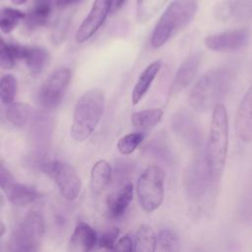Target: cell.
Segmentation results:
<instances>
[{
	"label": "cell",
	"mask_w": 252,
	"mask_h": 252,
	"mask_svg": "<svg viewBox=\"0 0 252 252\" xmlns=\"http://www.w3.org/2000/svg\"><path fill=\"white\" fill-rule=\"evenodd\" d=\"M248 39L249 32L246 29H235L208 35L205 44L213 51H233L245 46Z\"/></svg>",
	"instance_id": "obj_11"
},
{
	"label": "cell",
	"mask_w": 252,
	"mask_h": 252,
	"mask_svg": "<svg viewBox=\"0 0 252 252\" xmlns=\"http://www.w3.org/2000/svg\"><path fill=\"white\" fill-rule=\"evenodd\" d=\"M31 107L25 102H13L6 107L7 120L17 128H24L31 118Z\"/></svg>",
	"instance_id": "obj_22"
},
{
	"label": "cell",
	"mask_w": 252,
	"mask_h": 252,
	"mask_svg": "<svg viewBox=\"0 0 252 252\" xmlns=\"http://www.w3.org/2000/svg\"><path fill=\"white\" fill-rule=\"evenodd\" d=\"M232 82L233 71L228 67H217L207 71L189 92L190 106L200 112L214 109L227 94Z\"/></svg>",
	"instance_id": "obj_2"
},
{
	"label": "cell",
	"mask_w": 252,
	"mask_h": 252,
	"mask_svg": "<svg viewBox=\"0 0 252 252\" xmlns=\"http://www.w3.org/2000/svg\"><path fill=\"white\" fill-rule=\"evenodd\" d=\"M160 68H161V61L156 60L150 63L140 74L131 94V101L133 105L138 104L143 99V97L151 88L155 78L158 74Z\"/></svg>",
	"instance_id": "obj_17"
},
{
	"label": "cell",
	"mask_w": 252,
	"mask_h": 252,
	"mask_svg": "<svg viewBox=\"0 0 252 252\" xmlns=\"http://www.w3.org/2000/svg\"><path fill=\"white\" fill-rule=\"evenodd\" d=\"M48 51L40 46H25L23 61L32 77H37L42 73L48 63Z\"/></svg>",
	"instance_id": "obj_18"
},
{
	"label": "cell",
	"mask_w": 252,
	"mask_h": 252,
	"mask_svg": "<svg viewBox=\"0 0 252 252\" xmlns=\"http://www.w3.org/2000/svg\"><path fill=\"white\" fill-rule=\"evenodd\" d=\"M180 244L175 231L169 228L161 229L158 234L156 252H179Z\"/></svg>",
	"instance_id": "obj_26"
},
{
	"label": "cell",
	"mask_w": 252,
	"mask_h": 252,
	"mask_svg": "<svg viewBox=\"0 0 252 252\" xmlns=\"http://www.w3.org/2000/svg\"><path fill=\"white\" fill-rule=\"evenodd\" d=\"M71 70L59 68L43 82L35 95V102L45 110L56 108L62 101L71 81Z\"/></svg>",
	"instance_id": "obj_7"
},
{
	"label": "cell",
	"mask_w": 252,
	"mask_h": 252,
	"mask_svg": "<svg viewBox=\"0 0 252 252\" xmlns=\"http://www.w3.org/2000/svg\"><path fill=\"white\" fill-rule=\"evenodd\" d=\"M44 233V220L38 212H29L14 229L7 252H38Z\"/></svg>",
	"instance_id": "obj_5"
},
{
	"label": "cell",
	"mask_w": 252,
	"mask_h": 252,
	"mask_svg": "<svg viewBox=\"0 0 252 252\" xmlns=\"http://www.w3.org/2000/svg\"><path fill=\"white\" fill-rule=\"evenodd\" d=\"M119 234H120V231L117 227H110L100 235V237L98 238L97 244L99 245L100 248L106 251H111L119 239L118 238Z\"/></svg>",
	"instance_id": "obj_29"
},
{
	"label": "cell",
	"mask_w": 252,
	"mask_h": 252,
	"mask_svg": "<svg viewBox=\"0 0 252 252\" xmlns=\"http://www.w3.org/2000/svg\"><path fill=\"white\" fill-rule=\"evenodd\" d=\"M112 168L107 160H97L91 169L90 186L94 194L103 192L111 182Z\"/></svg>",
	"instance_id": "obj_19"
},
{
	"label": "cell",
	"mask_w": 252,
	"mask_h": 252,
	"mask_svg": "<svg viewBox=\"0 0 252 252\" xmlns=\"http://www.w3.org/2000/svg\"><path fill=\"white\" fill-rule=\"evenodd\" d=\"M4 232H5V225H4V223H3V221H1V236H3L4 235Z\"/></svg>",
	"instance_id": "obj_34"
},
{
	"label": "cell",
	"mask_w": 252,
	"mask_h": 252,
	"mask_svg": "<svg viewBox=\"0 0 252 252\" xmlns=\"http://www.w3.org/2000/svg\"><path fill=\"white\" fill-rule=\"evenodd\" d=\"M228 116L225 106L220 103L213 109L206 142L205 167L212 182L221 179L228 149Z\"/></svg>",
	"instance_id": "obj_1"
},
{
	"label": "cell",
	"mask_w": 252,
	"mask_h": 252,
	"mask_svg": "<svg viewBox=\"0 0 252 252\" xmlns=\"http://www.w3.org/2000/svg\"><path fill=\"white\" fill-rule=\"evenodd\" d=\"M43 170L54 179L64 199L73 201L79 196L82 181L77 170L71 164L60 160H52L43 165Z\"/></svg>",
	"instance_id": "obj_8"
},
{
	"label": "cell",
	"mask_w": 252,
	"mask_h": 252,
	"mask_svg": "<svg viewBox=\"0 0 252 252\" xmlns=\"http://www.w3.org/2000/svg\"><path fill=\"white\" fill-rule=\"evenodd\" d=\"M84 1L85 0H55V7L61 10H65L70 7L79 5Z\"/></svg>",
	"instance_id": "obj_31"
},
{
	"label": "cell",
	"mask_w": 252,
	"mask_h": 252,
	"mask_svg": "<svg viewBox=\"0 0 252 252\" xmlns=\"http://www.w3.org/2000/svg\"><path fill=\"white\" fill-rule=\"evenodd\" d=\"M133 199V185L128 182L110 193L106 198V214L110 219L120 218Z\"/></svg>",
	"instance_id": "obj_15"
},
{
	"label": "cell",
	"mask_w": 252,
	"mask_h": 252,
	"mask_svg": "<svg viewBox=\"0 0 252 252\" xmlns=\"http://www.w3.org/2000/svg\"><path fill=\"white\" fill-rule=\"evenodd\" d=\"M133 240L129 234L120 237L110 252H133Z\"/></svg>",
	"instance_id": "obj_30"
},
{
	"label": "cell",
	"mask_w": 252,
	"mask_h": 252,
	"mask_svg": "<svg viewBox=\"0 0 252 252\" xmlns=\"http://www.w3.org/2000/svg\"><path fill=\"white\" fill-rule=\"evenodd\" d=\"M11 1L15 5H23L24 3L27 2V0H11Z\"/></svg>",
	"instance_id": "obj_33"
},
{
	"label": "cell",
	"mask_w": 252,
	"mask_h": 252,
	"mask_svg": "<svg viewBox=\"0 0 252 252\" xmlns=\"http://www.w3.org/2000/svg\"><path fill=\"white\" fill-rule=\"evenodd\" d=\"M18 91L17 79L11 75L6 74L1 77L0 80V97L4 104L13 103Z\"/></svg>",
	"instance_id": "obj_27"
},
{
	"label": "cell",
	"mask_w": 252,
	"mask_h": 252,
	"mask_svg": "<svg viewBox=\"0 0 252 252\" xmlns=\"http://www.w3.org/2000/svg\"><path fill=\"white\" fill-rule=\"evenodd\" d=\"M26 14L21 10L11 7H5L0 13V29L4 33L13 32L22 20H25Z\"/></svg>",
	"instance_id": "obj_25"
},
{
	"label": "cell",
	"mask_w": 252,
	"mask_h": 252,
	"mask_svg": "<svg viewBox=\"0 0 252 252\" xmlns=\"http://www.w3.org/2000/svg\"><path fill=\"white\" fill-rule=\"evenodd\" d=\"M104 94L99 90L84 93L76 102L70 135L76 142H84L92 136L104 111Z\"/></svg>",
	"instance_id": "obj_4"
},
{
	"label": "cell",
	"mask_w": 252,
	"mask_h": 252,
	"mask_svg": "<svg viewBox=\"0 0 252 252\" xmlns=\"http://www.w3.org/2000/svg\"><path fill=\"white\" fill-rule=\"evenodd\" d=\"M158 235L152 226L142 224L138 228L133 245V252H156Z\"/></svg>",
	"instance_id": "obj_21"
},
{
	"label": "cell",
	"mask_w": 252,
	"mask_h": 252,
	"mask_svg": "<svg viewBox=\"0 0 252 252\" xmlns=\"http://www.w3.org/2000/svg\"><path fill=\"white\" fill-rule=\"evenodd\" d=\"M163 115V111L160 108H149L141 111L133 112L131 115V123L134 128L140 132L150 130L157 126Z\"/></svg>",
	"instance_id": "obj_20"
},
{
	"label": "cell",
	"mask_w": 252,
	"mask_h": 252,
	"mask_svg": "<svg viewBox=\"0 0 252 252\" xmlns=\"http://www.w3.org/2000/svg\"><path fill=\"white\" fill-rule=\"evenodd\" d=\"M202 56L201 52H195L181 63L169 88V94L171 96L183 92L191 84L199 70Z\"/></svg>",
	"instance_id": "obj_12"
},
{
	"label": "cell",
	"mask_w": 252,
	"mask_h": 252,
	"mask_svg": "<svg viewBox=\"0 0 252 252\" xmlns=\"http://www.w3.org/2000/svg\"><path fill=\"white\" fill-rule=\"evenodd\" d=\"M0 187L8 201L14 206H27L39 198V193L34 187L15 180L3 162L0 166Z\"/></svg>",
	"instance_id": "obj_9"
},
{
	"label": "cell",
	"mask_w": 252,
	"mask_h": 252,
	"mask_svg": "<svg viewBox=\"0 0 252 252\" xmlns=\"http://www.w3.org/2000/svg\"><path fill=\"white\" fill-rule=\"evenodd\" d=\"M167 0H137L136 19L139 24L152 20L164 6Z\"/></svg>",
	"instance_id": "obj_24"
},
{
	"label": "cell",
	"mask_w": 252,
	"mask_h": 252,
	"mask_svg": "<svg viewBox=\"0 0 252 252\" xmlns=\"http://www.w3.org/2000/svg\"><path fill=\"white\" fill-rule=\"evenodd\" d=\"M126 0H111V13H115L119 10Z\"/></svg>",
	"instance_id": "obj_32"
},
{
	"label": "cell",
	"mask_w": 252,
	"mask_h": 252,
	"mask_svg": "<svg viewBox=\"0 0 252 252\" xmlns=\"http://www.w3.org/2000/svg\"><path fill=\"white\" fill-rule=\"evenodd\" d=\"M97 243L95 230L89 223L79 221L71 234L69 249L71 252H91Z\"/></svg>",
	"instance_id": "obj_14"
},
{
	"label": "cell",
	"mask_w": 252,
	"mask_h": 252,
	"mask_svg": "<svg viewBox=\"0 0 252 252\" xmlns=\"http://www.w3.org/2000/svg\"><path fill=\"white\" fill-rule=\"evenodd\" d=\"M109 13H111V0H94L88 16L75 33V41L81 44L90 39L102 26Z\"/></svg>",
	"instance_id": "obj_10"
},
{
	"label": "cell",
	"mask_w": 252,
	"mask_h": 252,
	"mask_svg": "<svg viewBox=\"0 0 252 252\" xmlns=\"http://www.w3.org/2000/svg\"><path fill=\"white\" fill-rule=\"evenodd\" d=\"M199 0H173L157 22L151 36V46L159 48L194 19Z\"/></svg>",
	"instance_id": "obj_3"
},
{
	"label": "cell",
	"mask_w": 252,
	"mask_h": 252,
	"mask_svg": "<svg viewBox=\"0 0 252 252\" xmlns=\"http://www.w3.org/2000/svg\"><path fill=\"white\" fill-rule=\"evenodd\" d=\"M54 7L55 0H33L29 12L26 14V28L33 31L47 25Z\"/></svg>",
	"instance_id": "obj_16"
},
{
	"label": "cell",
	"mask_w": 252,
	"mask_h": 252,
	"mask_svg": "<svg viewBox=\"0 0 252 252\" xmlns=\"http://www.w3.org/2000/svg\"><path fill=\"white\" fill-rule=\"evenodd\" d=\"M136 194L141 208L152 213L158 210L164 198V172L158 165L148 166L139 176Z\"/></svg>",
	"instance_id": "obj_6"
},
{
	"label": "cell",
	"mask_w": 252,
	"mask_h": 252,
	"mask_svg": "<svg viewBox=\"0 0 252 252\" xmlns=\"http://www.w3.org/2000/svg\"><path fill=\"white\" fill-rule=\"evenodd\" d=\"M234 130L242 142H252V84L245 92L237 108Z\"/></svg>",
	"instance_id": "obj_13"
},
{
	"label": "cell",
	"mask_w": 252,
	"mask_h": 252,
	"mask_svg": "<svg viewBox=\"0 0 252 252\" xmlns=\"http://www.w3.org/2000/svg\"><path fill=\"white\" fill-rule=\"evenodd\" d=\"M145 134L143 132H133L122 136L117 142V150L122 155L132 154L144 141Z\"/></svg>",
	"instance_id": "obj_28"
},
{
	"label": "cell",
	"mask_w": 252,
	"mask_h": 252,
	"mask_svg": "<svg viewBox=\"0 0 252 252\" xmlns=\"http://www.w3.org/2000/svg\"><path fill=\"white\" fill-rule=\"evenodd\" d=\"M24 47L23 45L6 42L2 40L1 49H0V65L3 69L13 68L18 61L23 60L24 56Z\"/></svg>",
	"instance_id": "obj_23"
}]
</instances>
